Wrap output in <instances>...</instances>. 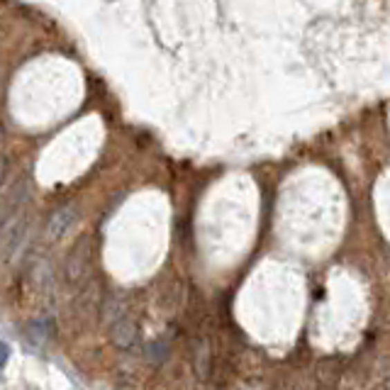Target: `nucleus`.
Segmentation results:
<instances>
[{
    "instance_id": "nucleus-2",
    "label": "nucleus",
    "mask_w": 390,
    "mask_h": 390,
    "mask_svg": "<svg viewBox=\"0 0 390 390\" xmlns=\"http://www.w3.org/2000/svg\"><path fill=\"white\" fill-rule=\"evenodd\" d=\"M8 356H10V346H8V344H3V366L8 364Z\"/></svg>"
},
{
    "instance_id": "nucleus-1",
    "label": "nucleus",
    "mask_w": 390,
    "mask_h": 390,
    "mask_svg": "<svg viewBox=\"0 0 390 390\" xmlns=\"http://www.w3.org/2000/svg\"><path fill=\"white\" fill-rule=\"evenodd\" d=\"M73 220H76V215H73L71 207H64V210H59L57 215L52 217L49 227H46V230H49V236H52V239H57V236H64V234H66L68 227L73 225Z\"/></svg>"
}]
</instances>
